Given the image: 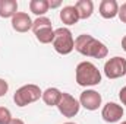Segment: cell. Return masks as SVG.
Instances as JSON below:
<instances>
[{
	"label": "cell",
	"mask_w": 126,
	"mask_h": 124,
	"mask_svg": "<svg viewBox=\"0 0 126 124\" xmlns=\"http://www.w3.org/2000/svg\"><path fill=\"white\" fill-rule=\"evenodd\" d=\"M75 50L85 57H93L98 60L106 59L109 54V48L106 47V44L90 34H82L75 38Z\"/></svg>",
	"instance_id": "obj_1"
},
{
	"label": "cell",
	"mask_w": 126,
	"mask_h": 124,
	"mask_svg": "<svg viewBox=\"0 0 126 124\" xmlns=\"http://www.w3.org/2000/svg\"><path fill=\"white\" fill-rule=\"evenodd\" d=\"M101 72L91 62H81L75 69V80L82 88H91L101 83Z\"/></svg>",
	"instance_id": "obj_2"
},
{
	"label": "cell",
	"mask_w": 126,
	"mask_h": 124,
	"mask_svg": "<svg viewBox=\"0 0 126 124\" xmlns=\"http://www.w3.org/2000/svg\"><path fill=\"white\" fill-rule=\"evenodd\" d=\"M53 48L56 53L67 56L75 50V38L69 28H57L54 29V39H53Z\"/></svg>",
	"instance_id": "obj_3"
},
{
	"label": "cell",
	"mask_w": 126,
	"mask_h": 124,
	"mask_svg": "<svg viewBox=\"0 0 126 124\" xmlns=\"http://www.w3.org/2000/svg\"><path fill=\"white\" fill-rule=\"evenodd\" d=\"M43 95V91L40 89V86L30 83V85H24L19 89H16V92L13 93V102L18 107H27L32 102H37Z\"/></svg>",
	"instance_id": "obj_4"
},
{
	"label": "cell",
	"mask_w": 126,
	"mask_h": 124,
	"mask_svg": "<svg viewBox=\"0 0 126 124\" xmlns=\"http://www.w3.org/2000/svg\"><path fill=\"white\" fill-rule=\"evenodd\" d=\"M57 110H59V112L62 114L63 117L72 118V117L78 115V112L81 110V104H79V101L73 95H70L67 92H62L60 101L57 104Z\"/></svg>",
	"instance_id": "obj_5"
},
{
	"label": "cell",
	"mask_w": 126,
	"mask_h": 124,
	"mask_svg": "<svg viewBox=\"0 0 126 124\" xmlns=\"http://www.w3.org/2000/svg\"><path fill=\"white\" fill-rule=\"evenodd\" d=\"M104 74L109 79H119L126 76V59L114 56L104 64Z\"/></svg>",
	"instance_id": "obj_6"
},
{
	"label": "cell",
	"mask_w": 126,
	"mask_h": 124,
	"mask_svg": "<svg viewBox=\"0 0 126 124\" xmlns=\"http://www.w3.org/2000/svg\"><path fill=\"white\" fill-rule=\"evenodd\" d=\"M78 101H79L81 107H84L87 111H97L101 107L103 96H101V93H98L94 89H85L81 93Z\"/></svg>",
	"instance_id": "obj_7"
},
{
	"label": "cell",
	"mask_w": 126,
	"mask_h": 124,
	"mask_svg": "<svg viewBox=\"0 0 126 124\" xmlns=\"http://www.w3.org/2000/svg\"><path fill=\"white\" fill-rule=\"evenodd\" d=\"M123 114H125L123 107L119 105V104H116V102H107V104L103 107V110H101V117H103V120H104L106 123H110V124L119 123V121L122 120Z\"/></svg>",
	"instance_id": "obj_8"
},
{
	"label": "cell",
	"mask_w": 126,
	"mask_h": 124,
	"mask_svg": "<svg viewBox=\"0 0 126 124\" xmlns=\"http://www.w3.org/2000/svg\"><path fill=\"white\" fill-rule=\"evenodd\" d=\"M10 24H12V28H13L15 31L21 32V34L28 32L30 29H32V19L27 12H18V13L12 18Z\"/></svg>",
	"instance_id": "obj_9"
},
{
	"label": "cell",
	"mask_w": 126,
	"mask_h": 124,
	"mask_svg": "<svg viewBox=\"0 0 126 124\" xmlns=\"http://www.w3.org/2000/svg\"><path fill=\"white\" fill-rule=\"evenodd\" d=\"M98 13L104 19H114L119 13V3L116 0H101L98 6Z\"/></svg>",
	"instance_id": "obj_10"
},
{
	"label": "cell",
	"mask_w": 126,
	"mask_h": 124,
	"mask_svg": "<svg viewBox=\"0 0 126 124\" xmlns=\"http://www.w3.org/2000/svg\"><path fill=\"white\" fill-rule=\"evenodd\" d=\"M60 21H62L64 25L70 26V25H75L78 24L79 21V15H78V10L75 6H64L62 10H60Z\"/></svg>",
	"instance_id": "obj_11"
},
{
	"label": "cell",
	"mask_w": 126,
	"mask_h": 124,
	"mask_svg": "<svg viewBox=\"0 0 126 124\" xmlns=\"http://www.w3.org/2000/svg\"><path fill=\"white\" fill-rule=\"evenodd\" d=\"M75 7L78 10L79 19H90L94 13V1L93 0H78L75 3Z\"/></svg>",
	"instance_id": "obj_12"
},
{
	"label": "cell",
	"mask_w": 126,
	"mask_h": 124,
	"mask_svg": "<svg viewBox=\"0 0 126 124\" xmlns=\"http://www.w3.org/2000/svg\"><path fill=\"white\" fill-rule=\"evenodd\" d=\"M16 13H18V1L16 0H0V18L12 19Z\"/></svg>",
	"instance_id": "obj_13"
},
{
	"label": "cell",
	"mask_w": 126,
	"mask_h": 124,
	"mask_svg": "<svg viewBox=\"0 0 126 124\" xmlns=\"http://www.w3.org/2000/svg\"><path fill=\"white\" fill-rule=\"evenodd\" d=\"M60 96H62V91H59L57 88H47L46 91H43L41 99L48 107H57Z\"/></svg>",
	"instance_id": "obj_14"
},
{
	"label": "cell",
	"mask_w": 126,
	"mask_h": 124,
	"mask_svg": "<svg viewBox=\"0 0 126 124\" xmlns=\"http://www.w3.org/2000/svg\"><path fill=\"white\" fill-rule=\"evenodd\" d=\"M37 41L41 42V44H51L53 39H54V29L53 26H43V28H38L37 31H32Z\"/></svg>",
	"instance_id": "obj_15"
},
{
	"label": "cell",
	"mask_w": 126,
	"mask_h": 124,
	"mask_svg": "<svg viewBox=\"0 0 126 124\" xmlns=\"http://www.w3.org/2000/svg\"><path fill=\"white\" fill-rule=\"evenodd\" d=\"M30 10H31L37 18L46 16V13L50 10L48 0H31L30 1Z\"/></svg>",
	"instance_id": "obj_16"
},
{
	"label": "cell",
	"mask_w": 126,
	"mask_h": 124,
	"mask_svg": "<svg viewBox=\"0 0 126 124\" xmlns=\"http://www.w3.org/2000/svg\"><path fill=\"white\" fill-rule=\"evenodd\" d=\"M43 26H51V21L47 16H40L35 21H32V31H37L38 28H43Z\"/></svg>",
	"instance_id": "obj_17"
},
{
	"label": "cell",
	"mask_w": 126,
	"mask_h": 124,
	"mask_svg": "<svg viewBox=\"0 0 126 124\" xmlns=\"http://www.w3.org/2000/svg\"><path fill=\"white\" fill-rule=\"evenodd\" d=\"M12 121V112L6 107H0V124H9Z\"/></svg>",
	"instance_id": "obj_18"
},
{
	"label": "cell",
	"mask_w": 126,
	"mask_h": 124,
	"mask_svg": "<svg viewBox=\"0 0 126 124\" xmlns=\"http://www.w3.org/2000/svg\"><path fill=\"white\" fill-rule=\"evenodd\" d=\"M117 16H119V19L126 24V1L125 3H122V6H119V13H117Z\"/></svg>",
	"instance_id": "obj_19"
},
{
	"label": "cell",
	"mask_w": 126,
	"mask_h": 124,
	"mask_svg": "<svg viewBox=\"0 0 126 124\" xmlns=\"http://www.w3.org/2000/svg\"><path fill=\"white\" fill-rule=\"evenodd\" d=\"M7 91H9V83H7L4 79L0 77V98L4 96V95L7 93Z\"/></svg>",
	"instance_id": "obj_20"
},
{
	"label": "cell",
	"mask_w": 126,
	"mask_h": 124,
	"mask_svg": "<svg viewBox=\"0 0 126 124\" xmlns=\"http://www.w3.org/2000/svg\"><path fill=\"white\" fill-rule=\"evenodd\" d=\"M119 99H120L122 105L126 107V86H123V88L120 89V92H119Z\"/></svg>",
	"instance_id": "obj_21"
},
{
	"label": "cell",
	"mask_w": 126,
	"mask_h": 124,
	"mask_svg": "<svg viewBox=\"0 0 126 124\" xmlns=\"http://www.w3.org/2000/svg\"><path fill=\"white\" fill-rule=\"evenodd\" d=\"M59 6H62V1H60V0H56V1L48 0V7H50V9H56V7H59Z\"/></svg>",
	"instance_id": "obj_22"
},
{
	"label": "cell",
	"mask_w": 126,
	"mask_h": 124,
	"mask_svg": "<svg viewBox=\"0 0 126 124\" xmlns=\"http://www.w3.org/2000/svg\"><path fill=\"white\" fill-rule=\"evenodd\" d=\"M9 124H25V123H24V120H21V118H12V121Z\"/></svg>",
	"instance_id": "obj_23"
},
{
	"label": "cell",
	"mask_w": 126,
	"mask_h": 124,
	"mask_svg": "<svg viewBox=\"0 0 126 124\" xmlns=\"http://www.w3.org/2000/svg\"><path fill=\"white\" fill-rule=\"evenodd\" d=\"M122 48H123V51L126 53V35L122 38Z\"/></svg>",
	"instance_id": "obj_24"
},
{
	"label": "cell",
	"mask_w": 126,
	"mask_h": 124,
	"mask_svg": "<svg viewBox=\"0 0 126 124\" xmlns=\"http://www.w3.org/2000/svg\"><path fill=\"white\" fill-rule=\"evenodd\" d=\"M64 124H76V123H72V121H67V123H64Z\"/></svg>",
	"instance_id": "obj_25"
},
{
	"label": "cell",
	"mask_w": 126,
	"mask_h": 124,
	"mask_svg": "<svg viewBox=\"0 0 126 124\" xmlns=\"http://www.w3.org/2000/svg\"><path fill=\"white\" fill-rule=\"evenodd\" d=\"M120 124H126V121H122V123H120Z\"/></svg>",
	"instance_id": "obj_26"
}]
</instances>
